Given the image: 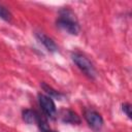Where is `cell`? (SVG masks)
<instances>
[{"mask_svg": "<svg viewBox=\"0 0 132 132\" xmlns=\"http://www.w3.org/2000/svg\"><path fill=\"white\" fill-rule=\"evenodd\" d=\"M57 27L71 35H77L80 31L75 14L69 8H63L59 11V16L56 21Z\"/></svg>", "mask_w": 132, "mask_h": 132, "instance_id": "cell-1", "label": "cell"}, {"mask_svg": "<svg viewBox=\"0 0 132 132\" xmlns=\"http://www.w3.org/2000/svg\"><path fill=\"white\" fill-rule=\"evenodd\" d=\"M71 59L74 62V64L90 78H95L96 77V70L91 61L84 56L80 53H72L71 54Z\"/></svg>", "mask_w": 132, "mask_h": 132, "instance_id": "cell-2", "label": "cell"}, {"mask_svg": "<svg viewBox=\"0 0 132 132\" xmlns=\"http://www.w3.org/2000/svg\"><path fill=\"white\" fill-rule=\"evenodd\" d=\"M38 102H39V105L43 113L48 119L55 120L57 117V108H56V104L53 98L44 94H38Z\"/></svg>", "mask_w": 132, "mask_h": 132, "instance_id": "cell-3", "label": "cell"}, {"mask_svg": "<svg viewBox=\"0 0 132 132\" xmlns=\"http://www.w3.org/2000/svg\"><path fill=\"white\" fill-rule=\"evenodd\" d=\"M84 118L87 121L88 125L95 131L101 130L103 127V119L99 112L93 109H85L84 111Z\"/></svg>", "mask_w": 132, "mask_h": 132, "instance_id": "cell-4", "label": "cell"}, {"mask_svg": "<svg viewBox=\"0 0 132 132\" xmlns=\"http://www.w3.org/2000/svg\"><path fill=\"white\" fill-rule=\"evenodd\" d=\"M35 36H36V38L38 39V41L46 48L47 52H50V53H56V52L58 51V46H57V44L55 43V41H54L51 37H48L47 35H45L44 33L37 32V33L35 34Z\"/></svg>", "mask_w": 132, "mask_h": 132, "instance_id": "cell-5", "label": "cell"}, {"mask_svg": "<svg viewBox=\"0 0 132 132\" xmlns=\"http://www.w3.org/2000/svg\"><path fill=\"white\" fill-rule=\"evenodd\" d=\"M60 119L63 123L71 124V125H78L80 124V119L76 112L71 109H62L60 112Z\"/></svg>", "mask_w": 132, "mask_h": 132, "instance_id": "cell-6", "label": "cell"}, {"mask_svg": "<svg viewBox=\"0 0 132 132\" xmlns=\"http://www.w3.org/2000/svg\"><path fill=\"white\" fill-rule=\"evenodd\" d=\"M22 117H23V121L29 125L31 124H36V125H39V123L42 121V117H40V114L33 110V109H25L23 110V113H22Z\"/></svg>", "mask_w": 132, "mask_h": 132, "instance_id": "cell-7", "label": "cell"}, {"mask_svg": "<svg viewBox=\"0 0 132 132\" xmlns=\"http://www.w3.org/2000/svg\"><path fill=\"white\" fill-rule=\"evenodd\" d=\"M41 88L43 89V91L47 94V96H50L51 98H56V99H61L62 97H63V95L60 93V92H58L57 90H55V89H53L51 86H48V85H46L45 82H41Z\"/></svg>", "mask_w": 132, "mask_h": 132, "instance_id": "cell-8", "label": "cell"}, {"mask_svg": "<svg viewBox=\"0 0 132 132\" xmlns=\"http://www.w3.org/2000/svg\"><path fill=\"white\" fill-rule=\"evenodd\" d=\"M11 13H10V11L5 7V6H3V5H1L0 4V19H2V20H4V21H6V22H9L10 20H11Z\"/></svg>", "mask_w": 132, "mask_h": 132, "instance_id": "cell-9", "label": "cell"}, {"mask_svg": "<svg viewBox=\"0 0 132 132\" xmlns=\"http://www.w3.org/2000/svg\"><path fill=\"white\" fill-rule=\"evenodd\" d=\"M122 110H123V112H124L129 119L132 118V117H131V105H130V103H123V104H122Z\"/></svg>", "mask_w": 132, "mask_h": 132, "instance_id": "cell-10", "label": "cell"}, {"mask_svg": "<svg viewBox=\"0 0 132 132\" xmlns=\"http://www.w3.org/2000/svg\"><path fill=\"white\" fill-rule=\"evenodd\" d=\"M40 132H56V131H52L51 129H46V130H40Z\"/></svg>", "mask_w": 132, "mask_h": 132, "instance_id": "cell-11", "label": "cell"}]
</instances>
